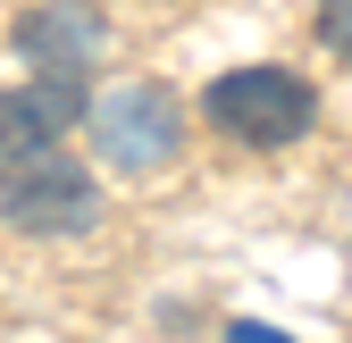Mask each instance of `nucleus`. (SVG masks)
Here are the masks:
<instances>
[{
  "instance_id": "obj_2",
  "label": "nucleus",
  "mask_w": 352,
  "mask_h": 343,
  "mask_svg": "<svg viewBox=\"0 0 352 343\" xmlns=\"http://www.w3.org/2000/svg\"><path fill=\"white\" fill-rule=\"evenodd\" d=\"M0 226L25 235V243L93 235V226H101V176H93L76 151H59V143L0 159Z\"/></svg>"
},
{
  "instance_id": "obj_6",
  "label": "nucleus",
  "mask_w": 352,
  "mask_h": 343,
  "mask_svg": "<svg viewBox=\"0 0 352 343\" xmlns=\"http://www.w3.org/2000/svg\"><path fill=\"white\" fill-rule=\"evenodd\" d=\"M319 42L336 59H352V0H319Z\"/></svg>"
},
{
  "instance_id": "obj_1",
  "label": "nucleus",
  "mask_w": 352,
  "mask_h": 343,
  "mask_svg": "<svg viewBox=\"0 0 352 343\" xmlns=\"http://www.w3.org/2000/svg\"><path fill=\"white\" fill-rule=\"evenodd\" d=\"M311 117H319L311 75H294L277 59L227 67V75L201 84V126L218 143H235V151H294L302 134H311Z\"/></svg>"
},
{
  "instance_id": "obj_3",
  "label": "nucleus",
  "mask_w": 352,
  "mask_h": 343,
  "mask_svg": "<svg viewBox=\"0 0 352 343\" xmlns=\"http://www.w3.org/2000/svg\"><path fill=\"white\" fill-rule=\"evenodd\" d=\"M84 134H93V159L118 167V176H160L185 151V109L168 101V84H109V93L84 109Z\"/></svg>"
},
{
  "instance_id": "obj_7",
  "label": "nucleus",
  "mask_w": 352,
  "mask_h": 343,
  "mask_svg": "<svg viewBox=\"0 0 352 343\" xmlns=\"http://www.w3.org/2000/svg\"><path fill=\"white\" fill-rule=\"evenodd\" d=\"M218 343H294V335H285V327H260V318H227Z\"/></svg>"
},
{
  "instance_id": "obj_4",
  "label": "nucleus",
  "mask_w": 352,
  "mask_h": 343,
  "mask_svg": "<svg viewBox=\"0 0 352 343\" xmlns=\"http://www.w3.org/2000/svg\"><path fill=\"white\" fill-rule=\"evenodd\" d=\"M84 109H93V93L67 67H34L25 84H0V159L59 143L67 126H84Z\"/></svg>"
},
{
  "instance_id": "obj_5",
  "label": "nucleus",
  "mask_w": 352,
  "mask_h": 343,
  "mask_svg": "<svg viewBox=\"0 0 352 343\" xmlns=\"http://www.w3.org/2000/svg\"><path fill=\"white\" fill-rule=\"evenodd\" d=\"M101 51H109V25L93 9H76V0H51V9H25L17 17V59L25 67H67V75H84Z\"/></svg>"
}]
</instances>
